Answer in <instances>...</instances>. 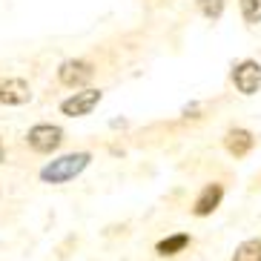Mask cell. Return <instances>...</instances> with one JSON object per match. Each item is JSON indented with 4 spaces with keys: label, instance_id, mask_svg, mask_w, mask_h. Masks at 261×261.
<instances>
[{
    "label": "cell",
    "instance_id": "obj_1",
    "mask_svg": "<svg viewBox=\"0 0 261 261\" xmlns=\"http://www.w3.org/2000/svg\"><path fill=\"white\" fill-rule=\"evenodd\" d=\"M92 161V155L89 152H72V155H63L58 161L46 164V167L40 169V178L46 181V184H63V181H72L75 175H81L86 167Z\"/></svg>",
    "mask_w": 261,
    "mask_h": 261
},
{
    "label": "cell",
    "instance_id": "obj_13",
    "mask_svg": "<svg viewBox=\"0 0 261 261\" xmlns=\"http://www.w3.org/2000/svg\"><path fill=\"white\" fill-rule=\"evenodd\" d=\"M0 161H3V141H0Z\"/></svg>",
    "mask_w": 261,
    "mask_h": 261
},
{
    "label": "cell",
    "instance_id": "obj_3",
    "mask_svg": "<svg viewBox=\"0 0 261 261\" xmlns=\"http://www.w3.org/2000/svg\"><path fill=\"white\" fill-rule=\"evenodd\" d=\"M232 81H236V89H238V92H244V95L258 92V86H261V66H258L255 61L238 63L236 72H232Z\"/></svg>",
    "mask_w": 261,
    "mask_h": 261
},
{
    "label": "cell",
    "instance_id": "obj_5",
    "mask_svg": "<svg viewBox=\"0 0 261 261\" xmlns=\"http://www.w3.org/2000/svg\"><path fill=\"white\" fill-rule=\"evenodd\" d=\"M58 77H61V84L66 86H84L89 77H92V66L86 61H66L58 69Z\"/></svg>",
    "mask_w": 261,
    "mask_h": 261
},
{
    "label": "cell",
    "instance_id": "obj_2",
    "mask_svg": "<svg viewBox=\"0 0 261 261\" xmlns=\"http://www.w3.org/2000/svg\"><path fill=\"white\" fill-rule=\"evenodd\" d=\"M26 141H29V146L35 152H55L63 141V129L61 126H52V123H38V126L29 129Z\"/></svg>",
    "mask_w": 261,
    "mask_h": 261
},
{
    "label": "cell",
    "instance_id": "obj_11",
    "mask_svg": "<svg viewBox=\"0 0 261 261\" xmlns=\"http://www.w3.org/2000/svg\"><path fill=\"white\" fill-rule=\"evenodd\" d=\"M241 15L247 23H261V0H241Z\"/></svg>",
    "mask_w": 261,
    "mask_h": 261
},
{
    "label": "cell",
    "instance_id": "obj_6",
    "mask_svg": "<svg viewBox=\"0 0 261 261\" xmlns=\"http://www.w3.org/2000/svg\"><path fill=\"white\" fill-rule=\"evenodd\" d=\"M32 98V89L26 81L12 77V81H0V103H26Z\"/></svg>",
    "mask_w": 261,
    "mask_h": 261
},
{
    "label": "cell",
    "instance_id": "obj_4",
    "mask_svg": "<svg viewBox=\"0 0 261 261\" xmlns=\"http://www.w3.org/2000/svg\"><path fill=\"white\" fill-rule=\"evenodd\" d=\"M98 100H100V92H98V89H86V92H77V95H72L69 100H63V103H61V112H63V115H69V118L89 115V112L98 107Z\"/></svg>",
    "mask_w": 261,
    "mask_h": 261
},
{
    "label": "cell",
    "instance_id": "obj_12",
    "mask_svg": "<svg viewBox=\"0 0 261 261\" xmlns=\"http://www.w3.org/2000/svg\"><path fill=\"white\" fill-rule=\"evenodd\" d=\"M198 6L207 17H218L224 12V0H198Z\"/></svg>",
    "mask_w": 261,
    "mask_h": 261
},
{
    "label": "cell",
    "instance_id": "obj_7",
    "mask_svg": "<svg viewBox=\"0 0 261 261\" xmlns=\"http://www.w3.org/2000/svg\"><path fill=\"white\" fill-rule=\"evenodd\" d=\"M221 198H224V187L221 184L204 187V190H201V195L195 198V210H192V213L204 218V215H210L215 207H218V204H221Z\"/></svg>",
    "mask_w": 261,
    "mask_h": 261
},
{
    "label": "cell",
    "instance_id": "obj_8",
    "mask_svg": "<svg viewBox=\"0 0 261 261\" xmlns=\"http://www.w3.org/2000/svg\"><path fill=\"white\" fill-rule=\"evenodd\" d=\"M253 144H255V138H253L247 129H232L230 135H227V149H230L236 158L247 155L250 149H253Z\"/></svg>",
    "mask_w": 261,
    "mask_h": 261
},
{
    "label": "cell",
    "instance_id": "obj_10",
    "mask_svg": "<svg viewBox=\"0 0 261 261\" xmlns=\"http://www.w3.org/2000/svg\"><path fill=\"white\" fill-rule=\"evenodd\" d=\"M232 261H261V241H258V238H250V241H244V244L236 250Z\"/></svg>",
    "mask_w": 261,
    "mask_h": 261
},
{
    "label": "cell",
    "instance_id": "obj_9",
    "mask_svg": "<svg viewBox=\"0 0 261 261\" xmlns=\"http://www.w3.org/2000/svg\"><path fill=\"white\" fill-rule=\"evenodd\" d=\"M190 244V236H184V232H178V236H169L164 238L161 244H158V253L161 255H178L184 247Z\"/></svg>",
    "mask_w": 261,
    "mask_h": 261
}]
</instances>
